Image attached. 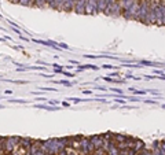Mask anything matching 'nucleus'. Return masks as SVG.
<instances>
[{"mask_svg":"<svg viewBox=\"0 0 165 155\" xmlns=\"http://www.w3.org/2000/svg\"><path fill=\"white\" fill-rule=\"evenodd\" d=\"M150 6H151V0H140L139 10H138V15H136V21L146 23V25H150V21H149Z\"/></svg>","mask_w":165,"mask_h":155,"instance_id":"1","label":"nucleus"},{"mask_svg":"<svg viewBox=\"0 0 165 155\" xmlns=\"http://www.w3.org/2000/svg\"><path fill=\"white\" fill-rule=\"evenodd\" d=\"M105 15H109L111 18H118V16L123 15V8L120 6V3H118V0L116 3H113V4H109L107 8L105 10V13H103Z\"/></svg>","mask_w":165,"mask_h":155,"instance_id":"2","label":"nucleus"},{"mask_svg":"<svg viewBox=\"0 0 165 155\" xmlns=\"http://www.w3.org/2000/svg\"><path fill=\"white\" fill-rule=\"evenodd\" d=\"M98 0H87V7H85V14L88 15H95L98 14Z\"/></svg>","mask_w":165,"mask_h":155,"instance_id":"3","label":"nucleus"},{"mask_svg":"<svg viewBox=\"0 0 165 155\" xmlns=\"http://www.w3.org/2000/svg\"><path fill=\"white\" fill-rule=\"evenodd\" d=\"M156 25L164 26V18H162V1L156 4Z\"/></svg>","mask_w":165,"mask_h":155,"instance_id":"4","label":"nucleus"},{"mask_svg":"<svg viewBox=\"0 0 165 155\" xmlns=\"http://www.w3.org/2000/svg\"><path fill=\"white\" fill-rule=\"evenodd\" d=\"M85 7H87V0H76L74 13H77V14H85Z\"/></svg>","mask_w":165,"mask_h":155,"instance_id":"5","label":"nucleus"},{"mask_svg":"<svg viewBox=\"0 0 165 155\" xmlns=\"http://www.w3.org/2000/svg\"><path fill=\"white\" fill-rule=\"evenodd\" d=\"M135 1H136V0H118V3H120L121 8H123V11H125V10H128V8H131Z\"/></svg>","mask_w":165,"mask_h":155,"instance_id":"6","label":"nucleus"},{"mask_svg":"<svg viewBox=\"0 0 165 155\" xmlns=\"http://www.w3.org/2000/svg\"><path fill=\"white\" fill-rule=\"evenodd\" d=\"M32 139H28V137H21V140H19V146L24 148V150H28V148H30L32 146Z\"/></svg>","mask_w":165,"mask_h":155,"instance_id":"7","label":"nucleus"},{"mask_svg":"<svg viewBox=\"0 0 165 155\" xmlns=\"http://www.w3.org/2000/svg\"><path fill=\"white\" fill-rule=\"evenodd\" d=\"M134 148L138 151V152H139V151H142V150H144V148H146V143H144L143 140H140V139H136Z\"/></svg>","mask_w":165,"mask_h":155,"instance_id":"8","label":"nucleus"},{"mask_svg":"<svg viewBox=\"0 0 165 155\" xmlns=\"http://www.w3.org/2000/svg\"><path fill=\"white\" fill-rule=\"evenodd\" d=\"M107 6H109V4H107V1H106V0H98V11H99V13H105V10H106V8H107Z\"/></svg>","mask_w":165,"mask_h":155,"instance_id":"9","label":"nucleus"},{"mask_svg":"<svg viewBox=\"0 0 165 155\" xmlns=\"http://www.w3.org/2000/svg\"><path fill=\"white\" fill-rule=\"evenodd\" d=\"M114 140L117 143H124L127 140V135H123V133H114Z\"/></svg>","mask_w":165,"mask_h":155,"instance_id":"10","label":"nucleus"},{"mask_svg":"<svg viewBox=\"0 0 165 155\" xmlns=\"http://www.w3.org/2000/svg\"><path fill=\"white\" fill-rule=\"evenodd\" d=\"M18 4H21L24 7H34V0H19Z\"/></svg>","mask_w":165,"mask_h":155,"instance_id":"11","label":"nucleus"},{"mask_svg":"<svg viewBox=\"0 0 165 155\" xmlns=\"http://www.w3.org/2000/svg\"><path fill=\"white\" fill-rule=\"evenodd\" d=\"M102 136H103V139H105V141H110V140L114 139V133L113 132H105Z\"/></svg>","mask_w":165,"mask_h":155,"instance_id":"12","label":"nucleus"},{"mask_svg":"<svg viewBox=\"0 0 165 155\" xmlns=\"http://www.w3.org/2000/svg\"><path fill=\"white\" fill-rule=\"evenodd\" d=\"M63 3H65V0H55V4H56V10L58 11H62Z\"/></svg>","mask_w":165,"mask_h":155,"instance_id":"13","label":"nucleus"},{"mask_svg":"<svg viewBox=\"0 0 165 155\" xmlns=\"http://www.w3.org/2000/svg\"><path fill=\"white\" fill-rule=\"evenodd\" d=\"M160 147H161V141H160V140H154L153 144H151V151H153V150H158Z\"/></svg>","mask_w":165,"mask_h":155,"instance_id":"14","label":"nucleus"},{"mask_svg":"<svg viewBox=\"0 0 165 155\" xmlns=\"http://www.w3.org/2000/svg\"><path fill=\"white\" fill-rule=\"evenodd\" d=\"M139 154L140 155H153V151H151V150H147V148H144V150L139 151Z\"/></svg>","mask_w":165,"mask_h":155,"instance_id":"15","label":"nucleus"},{"mask_svg":"<svg viewBox=\"0 0 165 155\" xmlns=\"http://www.w3.org/2000/svg\"><path fill=\"white\" fill-rule=\"evenodd\" d=\"M132 92H134L136 96H142V95H146V93H147V91H138V89H134Z\"/></svg>","mask_w":165,"mask_h":155,"instance_id":"16","label":"nucleus"},{"mask_svg":"<svg viewBox=\"0 0 165 155\" xmlns=\"http://www.w3.org/2000/svg\"><path fill=\"white\" fill-rule=\"evenodd\" d=\"M154 74H156V76H165V70L156 69V70H154Z\"/></svg>","mask_w":165,"mask_h":155,"instance_id":"17","label":"nucleus"},{"mask_svg":"<svg viewBox=\"0 0 165 155\" xmlns=\"http://www.w3.org/2000/svg\"><path fill=\"white\" fill-rule=\"evenodd\" d=\"M110 91L114 93H118V95H123V91H121L120 88H110Z\"/></svg>","mask_w":165,"mask_h":155,"instance_id":"18","label":"nucleus"},{"mask_svg":"<svg viewBox=\"0 0 165 155\" xmlns=\"http://www.w3.org/2000/svg\"><path fill=\"white\" fill-rule=\"evenodd\" d=\"M58 84H61V85H66V86H72V82L69 81H56Z\"/></svg>","mask_w":165,"mask_h":155,"instance_id":"19","label":"nucleus"},{"mask_svg":"<svg viewBox=\"0 0 165 155\" xmlns=\"http://www.w3.org/2000/svg\"><path fill=\"white\" fill-rule=\"evenodd\" d=\"M128 151H129V148H121L120 150V155H128Z\"/></svg>","mask_w":165,"mask_h":155,"instance_id":"20","label":"nucleus"},{"mask_svg":"<svg viewBox=\"0 0 165 155\" xmlns=\"http://www.w3.org/2000/svg\"><path fill=\"white\" fill-rule=\"evenodd\" d=\"M128 155H138V151H136L135 148H129V151H128Z\"/></svg>","mask_w":165,"mask_h":155,"instance_id":"21","label":"nucleus"},{"mask_svg":"<svg viewBox=\"0 0 165 155\" xmlns=\"http://www.w3.org/2000/svg\"><path fill=\"white\" fill-rule=\"evenodd\" d=\"M129 102H142L140 98H127Z\"/></svg>","mask_w":165,"mask_h":155,"instance_id":"22","label":"nucleus"},{"mask_svg":"<svg viewBox=\"0 0 165 155\" xmlns=\"http://www.w3.org/2000/svg\"><path fill=\"white\" fill-rule=\"evenodd\" d=\"M102 67H103V69H113V67L116 69V67H120V66H111V65H103Z\"/></svg>","mask_w":165,"mask_h":155,"instance_id":"23","label":"nucleus"},{"mask_svg":"<svg viewBox=\"0 0 165 155\" xmlns=\"http://www.w3.org/2000/svg\"><path fill=\"white\" fill-rule=\"evenodd\" d=\"M114 102H117V103H120V104H124V103H125V100H124V99H118V98H116V99H114Z\"/></svg>","mask_w":165,"mask_h":155,"instance_id":"24","label":"nucleus"},{"mask_svg":"<svg viewBox=\"0 0 165 155\" xmlns=\"http://www.w3.org/2000/svg\"><path fill=\"white\" fill-rule=\"evenodd\" d=\"M143 102H144V103H147V104H149V103H150V104H156V103H157L156 100H151V99H149V100H143Z\"/></svg>","mask_w":165,"mask_h":155,"instance_id":"25","label":"nucleus"},{"mask_svg":"<svg viewBox=\"0 0 165 155\" xmlns=\"http://www.w3.org/2000/svg\"><path fill=\"white\" fill-rule=\"evenodd\" d=\"M105 81H109V82H114V80L113 78H109V77H102Z\"/></svg>","mask_w":165,"mask_h":155,"instance_id":"26","label":"nucleus"},{"mask_svg":"<svg viewBox=\"0 0 165 155\" xmlns=\"http://www.w3.org/2000/svg\"><path fill=\"white\" fill-rule=\"evenodd\" d=\"M59 47H62V48H65V49H69V46H68V44H59Z\"/></svg>","mask_w":165,"mask_h":155,"instance_id":"27","label":"nucleus"},{"mask_svg":"<svg viewBox=\"0 0 165 155\" xmlns=\"http://www.w3.org/2000/svg\"><path fill=\"white\" fill-rule=\"evenodd\" d=\"M161 148H164V150H165V139L161 140Z\"/></svg>","mask_w":165,"mask_h":155,"instance_id":"28","label":"nucleus"},{"mask_svg":"<svg viewBox=\"0 0 165 155\" xmlns=\"http://www.w3.org/2000/svg\"><path fill=\"white\" fill-rule=\"evenodd\" d=\"M107 1V4H113V3H116L117 0H106Z\"/></svg>","mask_w":165,"mask_h":155,"instance_id":"29","label":"nucleus"},{"mask_svg":"<svg viewBox=\"0 0 165 155\" xmlns=\"http://www.w3.org/2000/svg\"><path fill=\"white\" fill-rule=\"evenodd\" d=\"M11 3H19V0H10Z\"/></svg>","mask_w":165,"mask_h":155,"instance_id":"30","label":"nucleus"},{"mask_svg":"<svg viewBox=\"0 0 165 155\" xmlns=\"http://www.w3.org/2000/svg\"><path fill=\"white\" fill-rule=\"evenodd\" d=\"M162 109H165V104H162Z\"/></svg>","mask_w":165,"mask_h":155,"instance_id":"31","label":"nucleus"},{"mask_svg":"<svg viewBox=\"0 0 165 155\" xmlns=\"http://www.w3.org/2000/svg\"><path fill=\"white\" fill-rule=\"evenodd\" d=\"M46 1H47V3H48V0H46Z\"/></svg>","mask_w":165,"mask_h":155,"instance_id":"32","label":"nucleus"}]
</instances>
